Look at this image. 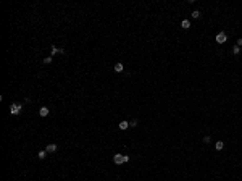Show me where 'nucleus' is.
I'll return each instance as SVG.
<instances>
[{"instance_id": "14", "label": "nucleus", "mask_w": 242, "mask_h": 181, "mask_svg": "<svg viewBox=\"0 0 242 181\" xmlns=\"http://www.w3.org/2000/svg\"><path fill=\"white\" fill-rule=\"evenodd\" d=\"M129 126H131V128H136V126H137V120H131V121H129Z\"/></svg>"}, {"instance_id": "7", "label": "nucleus", "mask_w": 242, "mask_h": 181, "mask_svg": "<svg viewBox=\"0 0 242 181\" xmlns=\"http://www.w3.org/2000/svg\"><path fill=\"white\" fill-rule=\"evenodd\" d=\"M181 28H183V29H189V28H190V21H189V20H183V21H181Z\"/></svg>"}, {"instance_id": "6", "label": "nucleus", "mask_w": 242, "mask_h": 181, "mask_svg": "<svg viewBox=\"0 0 242 181\" xmlns=\"http://www.w3.org/2000/svg\"><path fill=\"white\" fill-rule=\"evenodd\" d=\"M113 70H115L116 73H121V71L124 70V65H123V63H116L115 66H113Z\"/></svg>"}, {"instance_id": "3", "label": "nucleus", "mask_w": 242, "mask_h": 181, "mask_svg": "<svg viewBox=\"0 0 242 181\" xmlns=\"http://www.w3.org/2000/svg\"><path fill=\"white\" fill-rule=\"evenodd\" d=\"M226 41H228L226 32H218V34H216V42H218V44H224Z\"/></svg>"}, {"instance_id": "17", "label": "nucleus", "mask_w": 242, "mask_h": 181, "mask_svg": "<svg viewBox=\"0 0 242 181\" xmlns=\"http://www.w3.org/2000/svg\"><path fill=\"white\" fill-rule=\"evenodd\" d=\"M237 47H242V39H237V42H236Z\"/></svg>"}, {"instance_id": "15", "label": "nucleus", "mask_w": 242, "mask_h": 181, "mask_svg": "<svg viewBox=\"0 0 242 181\" xmlns=\"http://www.w3.org/2000/svg\"><path fill=\"white\" fill-rule=\"evenodd\" d=\"M44 63H45V65H48V63H52V55H48L47 58H44Z\"/></svg>"}, {"instance_id": "11", "label": "nucleus", "mask_w": 242, "mask_h": 181, "mask_svg": "<svg viewBox=\"0 0 242 181\" xmlns=\"http://www.w3.org/2000/svg\"><path fill=\"white\" fill-rule=\"evenodd\" d=\"M223 147H224V142H223V141H218V142L215 144V149L216 150H221Z\"/></svg>"}, {"instance_id": "10", "label": "nucleus", "mask_w": 242, "mask_h": 181, "mask_svg": "<svg viewBox=\"0 0 242 181\" xmlns=\"http://www.w3.org/2000/svg\"><path fill=\"white\" fill-rule=\"evenodd\" d=\"M37 157H39L40 160H44L45 157H47V150H45V149H44V150H40V152L37 154Z\"/></svg>"}, {"instance_id": "12", "label": "nucleus", "mask_w": 242, "mask_h": 181, "mask_svg": "<svg viewBox=\"0 0 242 181\" xmlns=\"http://www.w3.org/2000/svg\"><path fill=\"white\" fill-rule=\"evenodd\" d=\"M231 52H232V55H239V53H241V47H237V45H234Z\"/></svg>"}, {"instance_id": "13", "label": "nucleus", "mask_w": 242, "mask_h": 181, "mask_svg": "<svg viewBox=\"0 0 242 181\" xmlns=\"http://www.w3.org/2000/svg\"><path fill=\"white\" fill-rule=\"evenodd\" d=\"M192 18H195V20H197V18H200V11H199V10H194V11H192Z\"/></svg>"}, {"instance_id": "8", "label": "nucleus", "mask_w": 242, "mask_h": 181, "mask_svg": "<svg viewBox=\"0 0 242 181\" xmlns=\"http://www.w3.org/2000/svg\"><path fill=\"white\" fill-rule=\"evenodd\" d=\"M39 115H40V117H47L48 115V107H42V108L39 110Z\"/></svg>"}, {"instance_id": "5", "label": "nucleus", "mask_w": 242, "mask_h": 181, "mask_svg": "<svg viewBox=\"0 0 242 181\" xmlns=\"http://www.w3.org/2000/svg\"><path fill=\"white\" fill-rule=\"evenodd\" d=\"M57 53H65V50H63V49L55 47V45H52V49H50V55H57Z\"/></svg>"}, {"instance_id": "9", "label": "nucleus", "mask_w": 242, "mask_h": 181, "mask_svg": "<svg viewBox=\"0 0 242 181\" xmlns=\"http://www.w3.org/2000/svg\"><path fill=\"white\" fill-rule=\"evenodd\" d=\"M118 126H119V129H123V131H124V129L129 128V121H119Z\"/></svg>"}, {"instance_id": "1", "label": "nucleus", "mask_w": 242, "mask_h": 181, "mask_svg": "<svg viewBox=\"0 0 242 181\" xmlns=\"http://www.w3.org/2000/svg\"><path fill=\"white\" fill-rule=\"evenodd\" d=\"M113 162H115L116 165H121V163H126V162H129V155L115 154V155H113Z\"/></svg>"}, {"instance_id": "4", "label": "nucleus", "mask_w": 242, "mask_h": 181, "mask_svg": "<svg viewBox=\"0 0 242 181\" xmlns=\"http://www.w3.org/2000/svg\"><path fill=\"white\" fill-rule=\"evenodd\" d=\"M57 144H47V147H45V150H47V154H53V152H57Z\"/></svg>"}, {"instance_id": "2", "label": "nucleus", "mask_w": 242, "mask_h": 181, "mask_svg": "<svg viewBox=\"0 0 242 181\" xmlns=\"http://www.w3.org/2000/svg\"><path fill=\"white\" fill-rule=\"evenodd\" d=\"M21 108H23V104L15 102V104H11V107H10V113L11 115H18V113L21 112Z\"/></svg>"}, {"instance_id": "16", "label": "nucleus", "mask_w": 242, "mask_h": 181, "mask_svg": "<svg viewBox=\"0 0 242 181\" xmlns=\"http://www.w3.org/2000/svg\"><path fill=\"white\" fill-rule=\"evenodd\" d=\"M210 141H211L210 136H205V138H203V144H210Z\"/></svg>"}]
</instances>
